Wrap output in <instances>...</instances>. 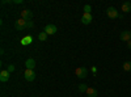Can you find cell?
Segmentation results:
<instances>
[{
    "mask_svg": "<svg viewBox=\"0 0 131 97\" xmlns=\"http://www.w3.org/2000/svg\"><path fill=\"white\" fill-rule=\"evenodd\" d=\"M75 73L79 79H85L86 75H88V70H86L85 67H78L75 70Z\"/></svg>",
    "mask_w": 131,
    "mask_h": 97,
    "instance_id": "obj_1",
    "label": "cell"
},
{
    "mask_svg": "<svg viewBox=\"0 0 131 97\" xmlns=\"http://www.w3.org/2000/svg\"><path fill=\"white\" fill-rule=\"evenodd\" d=\"M26 24H28V21H25L24 18H18L16 23H15V28L18 30V31H21V30H24V29H26Z\"/></svg>",
    "mask_w": 131,
    "mask_h": 97,
    "instance_id": "obj_2",
    "label": "cell"
},
{
    "mask_svg": "<svg viewBox=\"0 0 131 97\" xmlns=\"http://www.w3.org/2000/svg\"><path fill=\"white\" fill-rule=\"evenodd\" d=\"M106 15H107L109 18H117V17H119L118 10H117L114 7H109V8L106 9Z\"/></svg>",
    "mask_w": 131,
    "mask_h": 97,
    "instance_id": "obj_3",
    "label": "cell"
},
{
    "mask_svg": "<svg viewBox=\"0 0 131 97\" xmlns=\"http://www.w3.org/2000/svg\"><path fill=\"white\" fill-rule=\"evenodd\" d=\"M24 78H25L26 81H34V79H36V72H34V70H26V71L24 72Z\"/></svg>",
    "mask_w": 131,
    "mask_h": 97,
    "instance_id": "obj_4",
    "label": "cell"
},
{
    "mask_svg": "<svg viewBox=\"0 0 131 97\" xmlns=\"http://www.w3.org/2000/svg\"><path fill=\"white\" fill-rule=\"evenodd\" d=\"M21 18H24L25 21H30L33 18V12L30 9H23L21 10Z\"/></svg>",
    "mask_w": 131,
    "mask_h": 97,
    "instance_id": "obj_5",
    "label": "cell"
},
{
    "mask_svg": "<svg viewBox=\"0 0 131 97\" xmlns=\"http://www.w3.org/2000/svg\"><path fill=\"white\" fill-rule=\"evenodd\" d=\"M57 30H58V29H57V26H55V25L49 24V25H46V26H45V30H43V31H45V33H46L47 36H49V34H50V36H52V34H55V33H57Z\"/></svg>",
    "mask_w": 131,
    "mask_h": 97,
    "instance_id": "obj_6",
    "label": "cell"
},
{
    "mask_svg": "<svg viewBox=\"0 0 131 97\" xmlns=\"http://www.w3.org/2000/svg\"><path fill=\"white\" fill-rule=\"evenodd\" d=\"M92 18H93L92 13H83V16H81V23H83L84 25H88V24L92 23Z\"/></svg>",
    "mask_w": 131,
    "mask_h": 97,
    "instance_id": "obj_7",
    "label": "cell"
},
{
    "mask_svg": "<svg viewBox=\"0 0 131 97\" xmlns=\"http://www.w3.org/2000/svg\"><path fill=\"white\" fill-rule=\"evenodd\" d=\"M119 38H121L123 42L131 41V31L130 30H123L122 33H121V36H119Z\"/></svg>",
    "mask_w": 131,
    "mask_h": 97,
    "instance_id": "obj_8",
    "label": "cell"
},
{
    "mask_svg": "<svg viewBox=\"0 0 131 97\" xmlns=\"http://www.w3.org/2000/svg\"><path fill=\"white\" fill-rule=\"evenodd\" d=\"M9 78H10V73L8 72V70H3L2 72H0V81H2V83L8 81Z\"/></svg>",
    "mask_w": 131,
    "mask_h": 97,
    "instance_id": "obj_9",
    "label": "cell"
},
{
    "mask_svg": "<svg viewBox=\"0 0 131 97\" xmlns=\"http://www.w3.org/2000/svg\"><path fill=\"white\" fill-rule=\"evenodd\" d=\"M25 66H26V70H34V67H36V60L33 59V58L26 59V62H25Z\"/></svg>",
    "mask_w": 131,
    "mask_h": 97,
    "instance_id": "obj_10",
    "label": "cell"
},
{
    "mask_svg": "<svg viewBox=\"0 0 131 97\" xmlns=\"http://www.w3.org/2000/svg\"><path fill=\"white\" fill-rule=\"evenodd\" d=\"M86 96L88 97H97L98 96V92H97V89L96 88H92V87H88V89H86Z\"/></svg>",
    "mask_w": 131,
    "mask_h": 97,
    "instance_id": "obj_11",
    "label": "cell"
},
{
    "mask_svg": "<svg viewBox=\"0 0 131 97\" xmlns=\"http://www.w3.org/2000/svg\"><path fill=\"white\" fill-rule=\"evenodd\" d=\"M122 10H123L125 13L131 12V2H125V3H122Z\"/></svg>",
    "mask_w": 131,
    "mask_h": 97,
    "instance_id": "obj_12",
    "label": "cell"
},
{
    "mask_svg": "<svg viewBox=\"0 0 131 97\" xmlns=\"http://www.w3.org/2000/svg\"><path fill=\"white\" fill-rule=\"evenodd\" d=\"M31 41H33V38H31L30 36H26V37H24L23 39H21V45L28 46V45H30V44H31Z\"/></svg>",
    "mask_w": 131,
    "mask_h": 97,
    "instance_id": "obj_13",
    "label": "cell"
},
{
    "mask_svg": "<svg viewBox=\"0 0 131 97\" xmlns=\"http://www.w3.org/2000/svg\"><path fill=\"white\" fill-rule=\"evenodd\" d=\"M123 71H126V72H131V62H130V60H127V62L123 63Z\"/></svg>",
    "mask_w": 131,
    "mask_h": 97,
    "instance_id": "obj_14",
    "label": "cell"
},
{
    "mask_svg": "<svg viewBox=\"0 0 131 97\" xmlns=\"http://www.w3.org/2000/svg\"><path fill=\"white\" fill-rule=\"evenodd\" d=\"M38 39H39L41 42H45V41L47 39V34L45 33V31H41V33L38 34Z\"/></svg>",
    "mask_w": 131,
    "mask_h": 97,
    "instance_id": "obj_15",
    "label": "cell"
},
{
    "mask_svg": "<svg viewBox=\"0 0 131 97\" xmlns=\"http://www.w3.org/2000/svg\"><path fill=\"white\" fill-rule=\"evenodd\" d=\"M83 10H84V13H91L92 7H91L89 4H85V5H84V8H83Z\"/></svg>",
    "mask_w": 131,
    "mask_h": 97,
    "instance_id": "obj_16",
    "label": "cell"
},
{
    "mask_svg": "<svg viewBox=\"0 0 131 97\" xmlns=\"http://www.w3.org/2000/svg\"><path fill=\"white\" fill-rule=\"evenodd\" d=\"M86 89H88L86 84H80V85H79V91H80V92H86Z\"/></svg>",
    "mask_w": 131,
    "mask_h": 97,
    "instance_id": "obj_17",
    "label": "cell"
},
{
    "mask_svg": "<svg viewBox=\"0 0 131 97\" xmlns=\"http://www.w3.org/2000/svg\"><path fill=\"white\" fill-rule=\"evenodd\" d=\"M15 70H16V67L13 66V64H9V66H8V72H9V73H12Z\"/></svg>",
    "mask_w": 131,
    "mask_h": 97,
    "instance_id": "obj_18",
    "label": "cell"
},
{
    "mask_svg": "<svg viewBox=\"0 0 131 97\" xmlns=\"http://www.w3.org/2000/svg\"><path fill=\"white\" fill-rule=\"evenodd\" d=\"M34 26V23H33V21L30 20V21H28V24H26V28H33Z\"/></svg>",
    "mask_w": 131,
    "mask_h": 97,
    "instance_id": "obj_19",
    "label": "cell"
},
{
    "mask_svg": "<svg viewBox=\"0 0 131 97\" xmlns=\"http://www.w3.org/2000/svg\"><path fill=\"white\" fill-rule=\"evenodd\" d=\"M24 2H23V0H15V2H13V4H23Z\"/></svg>",
    "mask_w": 131,
    "mask_h": 97,
    "instance_id": "obj_20",
    "label": "cell"
},
{
    "mask_svg": "<svg viewBox=\"0 0 131 97\" xmlns=\"http://www.w3.org/2000/svg\"><path fill=\"white\" fill-rule=\"evenodd\" d=\"M127 47L131 50V41H128V42H127Z\"/></svg>",
    "mask_w": 131,
    "mask_h": 97,
    "instance_id": "obj_21",
    "label": "cell"
}]
</instances>
